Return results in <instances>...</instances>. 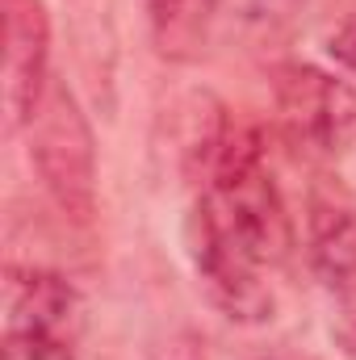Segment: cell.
Returning <instances> with one entry per match:
<instances>
[{"label": "cell", "instance_id": "cell-1", "mask_svg": "<svg viewBox=\"0 0 356 360\" xmlns=\"http://www.w3.org/2000/svg\"><path fill=\"white\" fill-rule=\"evenodd\" d=\"M30 160L55 205L72 218H92L96 210V143L92 126L68 89V80H51L34 117H30Z\"/></svg>", "mask_w": 356, "mask_h": 360}, {"label": "cell", "instance_id": "cell-2", "mask_svg": "<svg viewBox=\"0 0 356 360\" xmlns=\"http://www.w3.org/2000/svg\"><path fill=\"white\" fill-rule=\"evenodd\" d=\"M272 96L281 126L293 143L319 155H344L356 147V89L310 68L285 63L272 72Z\"/></svg>", "mask_w": 356, "mask_h": 360}, {"label": "cell", "instance_id": "cell-3", "mask_svg": "<svg viewBox=\"0 0 356 360\" xmlns=\"http://www.w3.org/2000/svg\"><path fill=\"white\" fill-rule=\"evenodd\" d=\"M193 269L201 276L205 297L235 323H265L272 319V293L260 281V264L205 214L193 205L189 231H184Z\"/></svg>", "mask_w": 356, "mask_h": 360}, {"label": "cell", "instance_id": "cell-4", "mask_svg": "<svg viewBox=\"0 0 356 360\" xmlns=\"http://www.w3.org/2000/svg\"><path fill=\"white\" fill-rule=\"evenodd\" d=\"M51 59V17L42 0H4V130L17 134L30 126Z\"/></svg>", "mask_w": 356, "mask_h": 360}, {"label": "cell", "instance_id": "cell-5", "mask_svg": "<svg viewBox=\"0 0 356 360\" xmlns=\"http://www.w3.org/2000/svg\"><path fill=\"white\" fill-rule=\"evenodd\" d=\"M84 302L68 276L51 269H8L4 276V331H38L76 344Z\"/></svg>", "mask_w": 356, "mask_h": 360}, {"label": "cell", "instance_id": "cell-6", "mask_svg": "<svg viewBox=\"0 0 356 360\" xmlns=\"http://www.w3.org/2000/svg\"><path fill=\"white\" fill-rule=\"evenodd\" d=\"M231 139V117L214 92H189L168 113V143L184 180H210Z\"/></svg>", "mask_w": 356, "mask_h": 360}, {"label": "cell", "instance_id": "cell-7", "mask_svg": "<svg viewBox=\"0 0 356 360\" xmlns=\"http://www.w3.org/2000/svg\"><path fill=\"white\" fill-rule=\"evenodd\" d=\"M310 269L314 276L340 293L356 297V205L336 193H314L310 197Z\"/></svg>", "mask_w": 356, "mask_h": 360}, {"label": "cell", "instance_id": "cell-8", "mask_svg": "<svg viewBox=\"0 0 356 360\" xmlns=\"http://www.w3.org/2000/svg\"><path fill=\"white\" fill-rule=\"evenodd\" d=\"M306 0H222V13L231 17V25L256 42L281 38L298 17H302Z\"/></svg>", "mask_w": 356, "mask_h": 360}, {"label": "cell", "instance_id": "cell-9", "mask_svg": "<svg viewBox=\"0 0 356 360\" xmlns=\"http://www.w3.org/2000/svg\"><path fill=\"white\" fill-rule=\"evenodd\" d=\"M0 360H76L68 340L38 335V331H4Z\"/></svg>", "mask_w": 356, "mask_h": 360}, {"label": "cell", "instance_id": "cell-10", "mask_svg": "<svg viewBox=\"0 0 356 360\" xmlns=\"http://www.w3.org/2000/svg\"><path fill=\"white\" fill-rule=\"evenodd\" d=\"M327 51H331V59L336 63H344L348 72H356V13L331 34V42H327Z\"/></svg>", "mask_w": 356, "mask_h": 360}, {"label": "cell", "instance_id": "cell-11", "mask_svg": "<svg viewBox=\"0 0 356 360\" xmlns=\"http://www.w3.org/2000/svg\"><path fill=\"white\" fill-rule=\"evenodd\" d=\"M147 4V13H151V25L164 34V30H172L180 17H184V8H189V0H143Z\"/></svg>", "mask_w": 356, "mask_h": 360}, {"label": "cell", "instance_id": "cell-12", "mask_svg": "<svg viewBox=\"0 0 356 360\" xmlns=\"http://www.w3.org/2000/svg\"><path fill=\"white\" fill-rule=\"evenodd\" d=\"M336 340H340V348H344V352L356 360V314L340 319V327H336Z\"/></svg>", "mask_w": 356, "mask_h": 360}, {"label": "cell", "instance_id": "cell-13", "mask_svg": "<svg viewBox=\"0 0 356 360\" xmlns=\"http://www.w3.org/2000/svg\"><path fill=\"white\" fill-rule=\"evenodd\" d=\"M256 360H306V356H293V352H272V356H256Z\"/></svg>", "mask_w": 356, "mask_h": 360}, {"label": "cell", "instance_id": "cell-14", "mask_svg": "<svg viewBox=\"0 0 356 360\" xmlns=\"http://www.w3.org/2000/svg\"><path fill=\"white\" fill-rule=\"evenodd\" d=\"M168 360H193V352H177V356H168Z\"/></svg>", "mask_w": 356, "mask_h": 360}]
</instances>
